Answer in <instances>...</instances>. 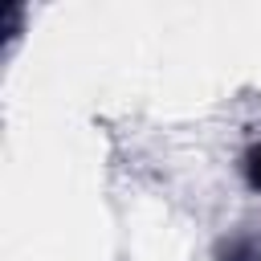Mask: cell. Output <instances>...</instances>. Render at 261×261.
<instances>
[{"label":"cell","instance_id":"obj_1","mask_svg":"<svg viewBox=\"0 0 261 261\" xmlns=\"http://www.w3.org/2000/svg\"><path fill=\"white\" fill-rule=\"evenodd\" d=\"M249 171H253V184L261 188V151H253V163H249Z\"/></svg>","mask_w":261,"mask_h":261}]
</instances>
